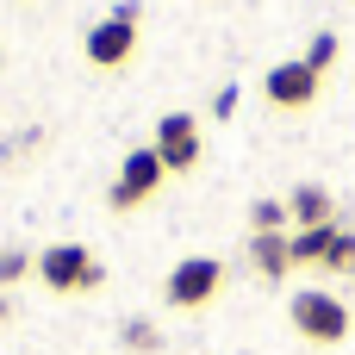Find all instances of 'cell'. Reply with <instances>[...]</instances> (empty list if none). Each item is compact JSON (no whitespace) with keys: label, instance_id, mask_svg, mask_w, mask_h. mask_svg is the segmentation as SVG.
Wrapping results in <instances>:
<instances>
[{"label":"cell","instance_id":"6da1fadb","mask_svg":"<svg viewBox=\"0 0 355 355\" xmlns=\"http://www.w3.org/2000/svg\"><path fill=\"white\" fill-rule=\"evenodd\" d=\"M37 275H44L50 293H94V287L106 281V268H100L81 243H50V250L37 256Z\"/></svg>","mask_w":355,"mask_h":355},{"label":"cell","instance_id":"7a4b0ae2","mask_svg":"<svg viewBox=\"0 0 355 355\" xmlns=\"http://www.w3.org/2000/svg\"><path fill=\"white\" fill-rule=\"evenodd\" d=\"M293 331L306 337V343H343L349 337V306L343 300H331V293H293Z\"/></svg>","mask_w":355,"mask_h":355},{"label":"cell","instance_id":"3957f363","mask_svg":"<svg viewBox=\"0 0 355 355\" xmlns=\"http://www.w3.org/2000/svg\"><path fill=\"white\" fill-rule=\"evenodd\" d=\"M162 156H156V144H144V150H131L125 162H119V181H112V206L119 212H131V206H144L156 187H162Z\"/></svg>","mask_w":355,"mask_h":355},{"label":"cell","instance_id":"277c9868","mask_svg":"<svg viewBox=\"0 0 355 355\" xmlns=\"http://www.w3.org/2000/svg\"><path fill=\"white\" fill-rule=\"evenodd\" d=\"M131 50H137V6H119L112 19H100L87 31V62L94 69H119Z\"/></svg>","mask_w":355,"mask_h":355},{"label":"cell","instance_id":"5b68a950","mask_svg":"<svg viewBox=\"0 0 355 355\" xmlns=\"http://www.w3.org/2000/svg\"><path fill=\"white\" fill-rule=\"evenodd\" d=\"M218 281H225V268L212 262V256H187V262H175L168 268V306H181V312H193V306H206L212 293H218Z\"/></svg>","mask_w":355,"mask_h":355},{"label":"cell","instance_id":"8992f818","mask_svg":"<svg viewBox=\"0 0 355 355\" xmlns=\"http://www.w3.org/2000/svg\"><path fill=\"white\" fill-rule=\"evenodd\" d=\"M156 156H162L168 175H187V168L200 162V125H193V112H162V125H156Z\"/></svg>","mask_w":355,"mask_h":355},{"label":"cell","instance_id":"52a82bcc","mask_svg":"<svg viewBox=\"0 0 355 355\" xmlns=\"http://www.w3.org/2000/svg\"><path fill=\"white\" fill-rule=\"evenodd\" d=\"M262 87H268L275 106H312L318 100V69H306V56L300 62H275Z\"/></svg>","mask_w":355,"mask_h":355},{"label":"cell","instance_id":"ba28073f","mask_svg":"<svg viewBox=\"0 0 355 355\" xmlns=\"http://www.w3.org/2000/svg\"><path fill=\"white\" fill-rule=\"evenodd\" d=\"M250 262H256V275L281 281L293 268V231H250Z\"/></svg>","mask_w":355,"mask_h":355},{"label":"cell","instance_id":"9c48e42d","mask_svg":"<svg viewBox=\"0 0 355 355\" xmlns=\"http://www.w3.org/2000/svg\"><path fill=\"white\" fill-rule=\"evenodd\" d=\"M287 218H293V231H318V225H331V193H324V187H293Z\"/></svg>","mask_w":355,"mask_h":355},{"label":"cell","instance_id":"30bf717a","mask_svg":"<svg viewBox=\"0 0 355 355\" xmlns=\"http://www.w3.org/2000/svg\"><path fill=\"white\" fill-rule=\"evenodd\" d=\"M331 243H337V225H318V231H293V262H318V268H324Z\"/></svg>","mask_w":355,"mask_h":355},{"label":"cell","instance_id":"8fae6325","mask_svg":"<svg viewBox=\"0 0 355 355\" xmlns=\"http://www.w3.org/2000/svg\"><path fill=\"white\" fill-rule=\"evenodd\" d=\"M119 337H125V349H131V355H156V349H162V331H156L150 318H131Z\"/></svg>","mask_w":355,"mask_h":355},{"label":"cell","instance_id":"7c38bea8","mask_svg":"<svg viewBox=\"0 0 355 355\" xmlns=\"http://www.w3.org/2000/svg\"><path fill=\"white\" fill-rule=\"evenodd\" d=\"M293 218H287V200H256L250 206V231H287Z\"/></svg>","mask_w":355,"mask_h":355},{"label":"cell","instance_id":"4fadbf2b","mask_svg":"<svg viewBox=\"0 0 355 355\" xmlns=\"http://www.w3.org/2000/svg\"><path fill=\"white\" fill-rule=\"evenodd\" d=\"M324 268H331V275H343V268H349V275H355V231H337V243H331Z\"/></svg>","mask_w":355,"mask_h":355},{"label":"cell","instance_id":"5bb4252c","mask_svg":"<svg viewBox=\"0 0 355 355\" xmlns=\"http://www.w3.org/2000/svg\"><path fill=\"white\" fill-rule=\"evenodd\" d=\"M331 62H337V37H331V31H318V37L306 44V69H318V75H324Z\"/></svg>","mask_w":355,"mask_h":355},{"label":"cell","instance_id":"9a60e30c","mask_svg":"<svg viewBox=\"0 0 355 355\" xmlns=\"http://www.w3.org/2000/svg\"><path fill=\"white\" fill-rule=\"evenodd\" d=\"M37 262L25 256V250H0V287H12V281H25Z\"/></svg>","mask_w":355,"mask_h":355},{"label":"cell","instance_id":"2e32d148","mask_svg":"<svg viewBox=\"0 0 355 355\" xmlns=\"http://www.w3.org/2000/svg\"><path fill=\"white\" fill-rule=\"evenodd\" d=\"M212 112H218V119H231V112H237V87H218V100H212Z\"/></svg>","mask_w":355,"mask_h":355},{"label":"cell","instance_id":"e0dca14e","mask_svg":"<svg viewBox=\"0 0 355 355\" xmlns=\"http://www.w3.org/2000/svg\"><path fill=\"white\" fill-rule=\"evenodd\" d=\"M6 318H12V306H6V300H0V324H6Z\"/></svg>","mask_w":355,"mask_h":355}]
</instances>
